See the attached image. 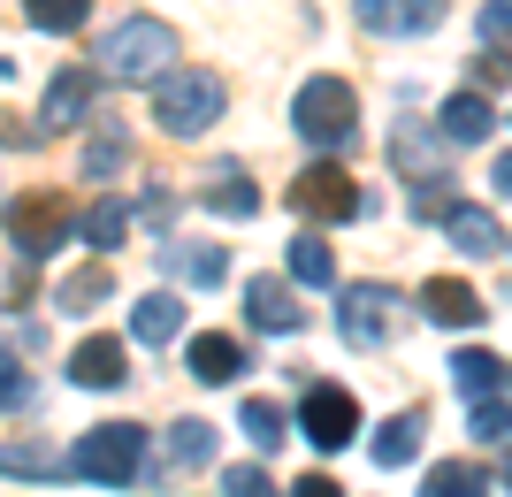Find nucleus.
Here are the masks:
<instances>
[{"label": "nucleus", "mask_w": 512, "mask_h": 497, "mask_svg": "<svg viewBox=\"0 0 512 497\" xmlns=\"http://www.w3.org/2000/svg\"><path fill=\"white\" fill-rule=\"evenodd\" d=\"M100 77H123V85H153V77H176V31L153 16H130L115 23L100 46H92Z\"/></svg>", "instance_id": "obj_1"}, {"label": "nucleus", "mask_w": 512, "mask_h": 497, "mask_svg": "<svg viewBox=\"0 0 512 497\" xmlns=\"http://www.w3.org/2000/svg\"><path fill=\"white\" fill-rule=\"evenodd\" d=\"M214 115H222V77L214 69H176V77L153 85V123L169 138H199V130H214Z\"/></svg>", "instance_id": "obj_2"}, {"label": "nucleus", "mask_w": 512, "mask_h": 497, "mask_svg": "<svg viewBox=\"0 0 512 497\" xmlns=\"http://www.w3.org/2000/svg\"><path fill=\"white\" fill-rule=\"evenodd\" d=\"M291 130H299L306 146H352V130H360V100L344 77H306L299 100H291Z\"/></svg>", "instance_id": "obj_3"}, {"label": "nucleus", "mask_w": 512, "mask_h": 497, "mask_svg": "<svg viewBox=\"0 0 512 497\" xmlns=\"http://www.w3.org/2000/svg\"><path fill=\"white\" fill-rule=\"evenodd\" d=\"M337 329H344V345L375 352L390 329H398V291H390V283H344L337 291Z\"/></svg>", "instance_id": "obj_4"}, {"label": "nucleus", "mask_w": 512, "mask_h": 497, "mask_svg": "<svg viewBox=\"0 0 512 497\" xmlns=\"http://www.w3.org/2000/svg\"><path fill=\"white\" fill-rule=\"evenodd\" d=\"M291 207H299L306 222H352V215H367V199H360V184L337 169V161H314V169L291 184Z\"/></svg>", "instance_id": "obj_5"}, {"label": "nucleus", "mask_w": 512, "mask_h": 497, "mask_svg": "<svg viewBox=\"0 0 512 497\" xmlns=\"http://www.w3.org/2000/svg\"><path fill=\"white\" fill-rule=\"evenodd\" d=\"M299 429H306L314 452H344V444L360 436V406H352V390L314 383V390H306V406H299Z\"/></svg>", "instance_id": "obj_6"}, {"label": "nucleus", "mask_w": 512, "mask_h": 497, "mask_svg": "<svg viewBox=\"0 0 512 497\" xmlns=\"http://www.w3.org/2000/svg\"><path fill=\"white\" fill-rule=\"evenodd\" d=\"M451 138L436 123H413V115H398V130H390V169L413 176V184H444V161H451Z\"/></svg>", "instance_id": "obj_7"}, {"label": "nucleus", "mask_w": 512, "mask_h": 497, "mask_svg": "<svg viewBox=\"0 0 512 497\" xmlns=\"http://www.w3.org/2000/svg\"><path fill=\"white\" fill-rule=\"evenodd\" d=\"M138 459H146V429H130V421H107V429H92L85 444H77V467H85L92 482H130Z\"/></svg>", "instance_id": "obj_8"}, {"label": "nucleus", "mask_w": 512, "mask_h": 497, "mask_svg": "<svg viewBox=\"0 0 512 497\" xmlns=\"http://www.w3.org/2000/svg\"><path fill=\"white\" fill-rule=\"evenodd\" d=\"M62 230H69V207L54 192H39V199H16L8 207V245H16V260H39V253H54L62 245Z\"/></svg>", "instance_id": "obj_9"}, {"label": "nucleus", "mask_w": 512, "mask_h": 497, "mask_svg": "<svg viewBox=\"0 0 512 497\" xmlns=\"http://www.w3.org/2000/svg\"><path fill=\"white\" fill-rule=\"evenodd\" d=\"M444 8L451 0H360V23L375 39H421V31L444 23Z\"/></svg>", "instance_id": "obj_10"}, {"label": "nucleus", "mask_w": 512, "mask_h": 497, "mask_svg": "<svg viewBox=\"0 0 512 497\" xmlns=\"http://www.w3.org/2000/svg\"><path fill=\"white\" fill-rule=\"evenodd\" d=\"M92 62H77V69H62V77H54V85H46V108H39V130H69L77 123V115L92 108Z\"/></svg>", "instance_id": "obj_11"}, {"label": "nucleus", "mask_w": 512, "mask_h": 497, "mask_svg": "<svg viewBox=\"0 0 512 497\" xmlns=\"http://www.w3.org/2000/svg\"><path fill=\"white\" fill-rule=\"evenodd\" d=\"M245 314H253V329H276V337H291V329L306 322V314H299V291H291V283H276V276H253Z\"/></svg>", "instance_id": "obj_12"}, {"label": "nucleus", "mask_w": 512, "mask_h": 497, "mask_svg": "<svg viewBox=\"0 0 512 497\" xmlns=\"http://www.w3.org/2000/svg\"><path fill=\"white\" fill-rule=\"evenodd\" d=\"M421 306H428V322H436V329H474V322H482V299H474L459 276H428Z\"/></svg>", "instance_id": "obj_13"}, {"label": "nucleus", "mask_w": 512, "mask_h": 497, "mask_svg": "<svg viewBox=\"0 0 512 497\" xmlns=\"http://www.w3.org/2000/svg\"><path fill=\"white\" fill-rule=\"evenodd\" d=\"M436 130H444L451 146H482V138L497 130L490 92H451V100H444V115H436Z\"/></svg>", "instance_id": "obj_14"}, {"label": "nucleus", "mask_w": 512, "mask_h": 497, "mask_svg": "<svg viewBox=\"0 0 512 497\" xmlns=\"http://www.w3.org/2000/svg\"><path fill=\"white\" fill-rule=\"evenodd\" d=\"M444 238L459 245L467 260L505 253V230H497V215H490V207H451V215H444Z\"/></svg>", "instance_id": "obj_15"}, {"label": "nucleus", "mask_w": 512, "mask_h": 497, "mask_svg": "<svg viewBox=\"0 0 512 497\" xmlns=\"http://www.w3.org/2000/svg\"><path fill=\"white\" fill-rule=\"evenodd\" d=\"M169 276L192 283V291H214V283L230 276V253L222 245H169Z\"/></svg>", "instance_id": "obj_16"}, {"label": "nucleus", "mask_w": 512, "mask_h": 497, "mask_svg": "<svg viewBox=\"0 0 512 497\" xmlns=\"http://www.w3.org/2000/svg\"><path fill=\"white\" fill-rule=\"evenodd\" d=\"M69 375H77L85 390H115L123 383V345H115V337H85L77 360H69Z\"/></svg>", "instance_id": "obj_17"}, {"label": "nucleus", "mask_w": 512, "mask_h": 497, "mask_svg": "<svg viewBox=\"0 0 512 497\" xmlns=\"http://www.w3.org/2000/svg\"><path fill=\"white\" fill-rule=\"evenodd\" d=\"M176 329H184V306L169 299V291H146V299H138V314H130V337H138V345H169Z\"/></svg>", "instance_id": "obj_18"}, {"label": "nucleus", "mask_w": 512, "mask_h": 497, "mask_svg": "<svg viewBox=\"0 0 512 497\" xmlns=\"http://www.w3.org/2000/svg\"><path fill=\"white\" fill-rule=\"evenodd\" d=\"M192 375L199 383H237L245 375V345L237 337H192Z\"/></svg>", "instance_id": "obj_19"}, {"label": "nucleus", "mask_w": 512, "mask_h": 497, "mask_svg": "<svg viewBox=\"0 0 512 497\" xmlns=\"http://www.w3.org/2000/svg\"><path fill=\"white\" fill-rule=\"evenodd\" d=\"M505 360H497V352H459V360H451V383L467 390V398H482V406H490V390H505Z\"/></svg>", "instance_id": "obj_20"}, {"label": "nucleus", "mask_w": 512, "mask_h": 497, "mask_svg": "<svg viewBox=\"0 0 512 497\" xmlns=\"http://www.w3.org/2000/svg\"><path fill=\"white\" fill-rule=\"evenodd\" d=\"M237 421H245V436H253L260 452H276L283 436H291V413H283L276 398H245V406H237Z\"/></svg>", "instance_id": "obj_21"}, {"label": "nucleus", "mask_w": 512, "mask_h": 497, "mask_svg": "<svg viewBox=\"0 0 512 497\" xmlns=\"http://www.w3.org/2000/svg\"><path fill=\"white\" fill-rule=\"evenodd\" d=\"M291 276L314 283V291H329V283H337V253H329V245L306 230V238H291Z\"/></svg>", "instance_id": "obj_22"}, {"label": "nucleus", "mask_w": 512, "mask_h": 497, "mask_svg": "<svg viewBox=\"0 0 512 497\" xmlns=\"http://www.w3.org/2000/svg\"><path fill=\"white\" fill-rule=\"evenodd\" d=\"M413 452H421V413H398V421L375 429V459H383V467H406Z\"/></svg>", "instance_id": "obj_23"}, {"label": "nucleus", "mask_w": 512, "mask_h": 497, "mask_svg": "<svg viewBox=\"0 0 512 497\" xmlns=\"http://www.w3.org/2000/svg\"><path fill=\"white\" fill-rule=\"evenodd\" d=\"M123 230H130V207H123V199H100V207L85 215V245H92V253H115Z\"/></svg>", "instance_id": "obj_24"}, {"label": "nucleus", "mask_w": 512, "mask_h": 497, "mask_svg": "<svg viewBox=\"0 0 512 497\" xmlns=\"http://www.w3.org/2000/svg\"><path fill=\"white\" fill-rule=\"evenodd\" d=\"M207 199L222 207V215H237V222H253V215H260V192L245 184V169H222V184H214Z\"/></svg>", "instance_id": "obj_25"}, {"label": "nucleus", "mask_w": 512, "mask_h": 497, "mask_svg": "<svg viewBox=\"0 0 512 497\" xmlns=\"http://www.w3.org/2000/svg\"><path fill=\"white\" fill-rule=\"evenodd\" d=\"M92 0H23V16H31V31H77L85 23Z\"/></svg>", "instance_id": "obj_26"}, {"label": "nucleus", "mask_w": 512, "mask_h": 497, "mask_svg": "<svg viewBox=\"0 0 512 497\" xmlns=\"http://www.w3.org/2000/svg\"><path fill=\"white\" fill-rule=\"evenodd\" d=\"M123 161H130V138H123V130H100V138L85 146V176H115Z\"/></svg>", "instance_id": "obj_27"}, {"label": "nucleus", "mask_w": 512, "mask_h": 497, "mask_svg": "<svg viewBox=\"0 0 512 497\" xmlns=\"http://www.w3.org/2000/svg\"><path fill=\"white\" fill-rule=\"evenodd\" d=\"M107 299V268H77V276L62 283V306L69 314H85V306H100Z\"/></svg>", "instance_id": "obj_28"}, {"label": "nucleus", "mask_w": 512, "mask_h": 497, "mask_svg": "<svg viewBox=\"0 0 512 497\" xmlns=\"http://www.w3.org/2000/svg\"><path fill=\"white\" fill-rule=\"evenodd\" d=\"M421 497H482V475H474V467H436Z\"/></svg>", "instance_id": "obj_29"}, {"label": "nucleus", "mask_w": 512, "mask_h": 497, "mask_svg": "<svg viewBox=\"0 0 512 497\" xmlns=\"http://www.w3.org/2000/svg\"><path fill=\"white\" fill-rule=\"evenodd\" d=\"M169 459L176 467H199V459H207V429H199V421H176L169 429Z\"/></svg>", "instance_id": "obj_30"}, {"label": "nucleus", "mask_w": 512, "mask_h": 497, "mask_svg": "<svg viewBox=\"0 0 512 497\" xmlns=\"http://www.w3.org/2000/svg\"><path fill=\"white\" fill-rule=\"evenodd\" d=\"M512 77V62H505V46H482V54H474V92H497Z\"/></svg>", "instance_id": "obj_31"}, {"label": "nucleus", "mask_w": 512, "mask_h": 497, "mask_svg": "<svg viewBox=\"0 0 512 497\" xmlns=\"http://www.w3.org/2000/svg\"><path fill=\"white\" fill-rule=\"evenodd\" d=\"M505 429H512V398H490V406H474V436H482V444H497Z\"/></svg>", "instance_id": "obj_32"}, {"label": "nucleus", "mask_w": 512, "mask_h": 497, "mask_svg": "<svg viewBox=\"0 0 512 497\" xmlns=\"http://www.w3.org/2000/svg\"><path fill=\"white\" fill-rule=\"evenodd\" d=\"M482 39H490V46H512V0H490V8H482Z\"/></svg>", "instance_id": "obj_33"}, {"label": "nucleus", "mask_w": 512, "mask_h": 497, "mask_svg": "<svg viewBox=\"0 0 512 497\" xmlns=\"http://www.w3.org/2000/svg\"><path fill=\"white\" fill-rule=\"evenodd\" d=\"M222 490H230V497H276L260 467H230V475H222Z\"/></svg>", "instance_id": "obj_34"}, {"label": "nucleus", "mask_w": 512, "mask_h": 497, "mask_svg": "<svg viewBox=\"0 0 512 497\" xmlns=\"http://www.w3.org/2000/svg\"><path fill=\"white\" fill-rule=\"evenodd\" d=\"M299 497H344V490H337L329 475H306V482H299Z\"/></svg>", "instance_id": "obj_35"}, {"label": "nucleus", "mask_w": 512, "mask_h": 497, "mask_svg": "<svg viewBox=\"0 0 512 497\" xmlns=\"http://www.w3.org/2000/svg\"><path fill=\"white\" fill-rule=\"evenodd\" d=\"M490 184H497V192L512 199V153H497V169H490Z\"/></svg>", "instance_id": "obj_36"}]
</instances>
